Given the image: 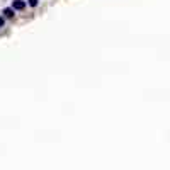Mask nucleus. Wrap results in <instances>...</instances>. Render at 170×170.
Here are the masks:
<instances>
[{
    "instance_id": "7ed1b4c3",
    "label": "nucleus",
    "mask_w": 170,
    "mask_h": 170,
    "mask_svg": "<svg viewBox=\"0 0 170 170\" xmlns=\"http://www.w3.org/2000/svg\"><path fill=\"white\" fill-rule=\"evenodd\" d=\"M37 4H39V0H29V5L31 7H37Z\"/></svg>"
},
{
    "instance_id": "f257e3e1",
    "label": "nucleus",
    "mask_w": 170,
    "mask_h": 170,
    "mask_svg": "<svg viewBox=\"0 0 170 170\" xmlns=\"http://www.w3.org/2000/svg\"><path fill=\"white\" fill-rule=\"evenodd\" d=\"M12 9L14 10H24L26 9V0H12Z\"/></svg>"
},
{
    "instance_id": "f03ea898",
    "label": "nucleus",
    "mask_w": 170,
    "mask_h": 170,
    "mask_svg": "<svg viewBox=\"0 0 170 170\" xmlns=\"http://www.w3.org/2000/svg\"><path fill=\"white\" fill-rule=\"evenodd\" d=\"M4 16L5 17H14L16 16V10H14L12 7H7V9H4Z\"/></svg>"
},
{
    "instance_id": "20e7f679",
    "label": "nucleus",
    "mask_w": 170,
    "mask_h": 170,
    "mask_svg": "<svg viewBox=\"0 0 170 170\" xmlns=\"http://www.w3.org/2000/svg\"><path fill=\"white\" fill-rule=\"evenodd\" d=\"M0 27H4V19L0 17Z\"/></svg>"
}]
</instances>
